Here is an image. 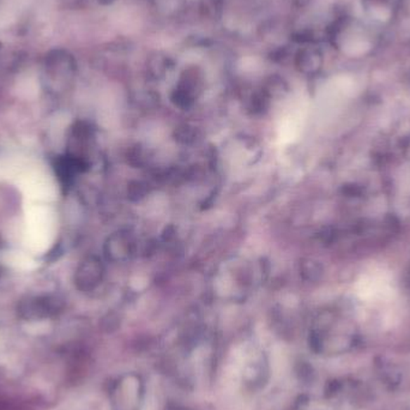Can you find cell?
<instances>
[{"mask_svg": "<svg viewBox=\"0 0 410 410\" xmlns=\"http://www.w3.org/2000/svg\"><path fill=\"white\" fill-rule=\"evenodd\" d=\"M101 279V265L95 259H88L78 267L76 274V283L79 288H93L100 282Z\"/></svg>", "mask_w": 410, "mask_h": 410, "instance_id": "6da1fadb", "label": "cell"}, {"mask_svg": "<svg viewBox=\"0 0 410 410\" xmlns=\"http://www.w3.org/2000/svg\"><path fill=\"white\" fill-rule=\"evenodd\" d=\"M362 3L367 8H376V6H382L388 3V0H362Z\"/></svg>", "mask_w": 410, "mask_h": 410, "instance_id": "7a4b0ae2", "label": "cell"}]
</instances>
